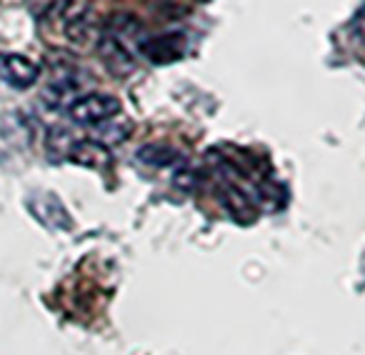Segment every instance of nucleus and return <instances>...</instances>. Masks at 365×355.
I'll return each mask as SVG.
<instances>
[{"mask_svg":"<svg viewBox=\"0 0 365 355\" xmlns=\"http://www.w3.org/2000/svg\"><path fill=\"white\" fill-rule=\"evenodd\" d=\"M120 101L110 93H88L68 106V115L78 125H101L120 113Z\"/></svg>","mask_w":365,"mask_h":355,"instance_id":"1","label":"nucleus"},{"mask_svg":"<svg viewBox=\"0 0 365 355\" xmlns=\"http://www.w3.org/2000/svg\"><path fill=\"white\" fill-rule=\"evenodd\" d=\"M140 53L155 66H168L185 56V36L182 33H165V36L140 41Z\"/></svg>","mask_w":365,"mask_h":355,"instance_id":"2","label":"nucleus"},{"mask_svg":"<svg viewBox=\"0 0 365 355\" xmlns=\"http://www.w3.org/2000/svg\"><path fill=\"white\" fill-rule=\"evenodd\" d=\"M41 71L31 58L21 56V53H0V78L11 88L26 91L38 81Z\"/></svg>","mask_w":365,"mask_h":355,"instance_id":"3","label":"nucleus"},{"mask_svg":"<svg viewBox=\"0 0 365 355\" xmlns=\"http://www.w3.org/2000/svg\"><path fill=\"white\" fill-rule=\"evenodd\" d=\"M68 160H73L76 165H83V168H93V170H103V168L110 165V150H108L103 143L98 140H76L71 148L66 150Z\"/></svg>","mask_w":365,"mask_h":355,"instance_id":"4","label":"nucleus"}]
</instances>
